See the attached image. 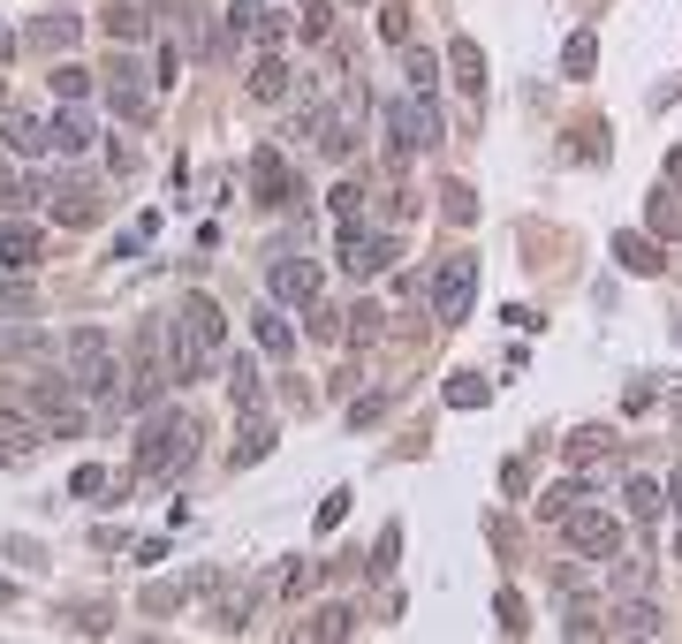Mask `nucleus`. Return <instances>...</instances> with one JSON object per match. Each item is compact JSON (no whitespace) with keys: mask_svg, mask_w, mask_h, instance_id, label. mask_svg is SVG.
Masks as SVG:
<instances>
[{"mask_svg":"<svg viewBox=\"0 0 682 644\" xmlns=\"http://www.w3.org/2000/svg\"><path fill=\"white\" fill-rule=\"evenodd\" d=\"M197 463V417L190 410H153L137 433V478H182Z\"/></svg>","mask_w":682,"mask_h":644,"instance_id":"nucleus-2","label":"nucleus"},{"mask_svg":"<svg viewBox=\"0 0 682 644\" xmlns=\"http://www.w3.org/2000/svg\"><path fill=\"white\" fill-rule=\"evenodd\" d=\"M448 402H455V410H486V402H494V387H486L478 372H455V379H448Z\"/></svg>","mask_w":682,"mask_h":644,"instance_id":"nucleus-28","label":"nucleus"},{"mask_svg":"<svg viewBox=\"0 0 682 644\" xmlns=\"http://www.w3.org/2000/svg\"><path fill=\"white\" fill-rule=\"evenodd\" d=\"M341 312H327V304H312V333H319V341H334V333H341Z\"/></svg>","mask_w":682,"mask_h":644,"instance_id":"nucleus-47","label":"nucleus"},{"mask_svg":"<svg viewBox=\"0 0 682 644\" xmlns=\"http://www.w3.org/2000/svg\"><path fill=\"white\" fill-rule=\"evenodd\" d=\"M668 174H675V182H682V145H675V153H668Z\"/></svg>","mask_w":682,"mask_h":644,"instance_id":"nucleus-50","label":"nucleus"},{"mask_svg":"<svg viewBox=\"0 0 682 644\" xmlns=\"http://www.w3.org/2000/svg\"><path fill=\"white\" fill-rule=\"evenodd\" d=\"M675 341H682V319H675Z\"/></svg>","mask_w":682,"mask_h":644,"instance_id":"nucleus-52","label":"nucleus"},{"mask_svg":"<svg viewBox=\"0 0 682 644\" xmlns=\"http://www.w3.org/2000/svg\"><path fill=\"white\" fill-rule=\"evenodd\" d=\"M402 76H410V92H425V99H433V84H440V61H433L425 46H402Z\"/></svg>","mask_w":682,"mask_h":644,"instance_id":"nucleus-26","label":"nucleus"},{"mask_svg":"<svg viewBox=\"0 0 682 644\" xmlns=\"http://www.w3.org/2000/svg\"><path fill=\"white\" fill-rule=\"evenodd\" d=\"M614 433H569V463H599Z\"/></svg>","mask_w":682,"mask_h":644,"instance_id":"nucleus-34","label":"nucleus"},{"mask_svg":"<svg viewBox=\"0 0 682 644\" xmlns=\"http://www.w3.org/2000/svg\"><path fill=\"white\" fill-rule=\"evenodd\" d=\"M251 190H258V205H273V212L304 197V190H296V174H289V160H281L273 145H266V153H251Z\"/></svg>","mask_w":682,"mask_h":644,"instance_id":"nucleus-9","label":"nucleus"},{"mask_svg":"<svg viewBox=\"0 0 682 644\" xmlns=\"http://www.w3.org/2000/svg\"><path fill=\"white\" fill-rule=\"evenodd\" d=\"M107 31H114V38H145L153 23H145V8H137V0H114V8H107Z\"/></svg>","mask_w":682,"mask_h":644,"instance_id":"nucleus-30","label":"nucleus"},{"mask_svg":"<svg viewBox=\"0 0 682 644\" xmlns=\"http://www.w3.org/2000/svg\"><path fill=\"white\" fill-rule=\"evenodd\" d=\"M327 205H334V220H356V212H364V190H356V182H334Z\"/></svg>","mask_w":682,"mask_h":644,"instance_id":"nucleus-38","label":"nucleus"},{"mask_svg":"<svg viewBox=\"0 0 682 644\" xmlns=\"http://www.w3.org/2000/svg\"><path fill=\"white\" fill-rule=\"evenodd\" d=\"M258 387H266V379H258V356H235V364H228V394H235V410H258Z\"/></svg>","mask_w":682,"mask_h":644,"instance_id":"nucleus-25","label":"nucleus"},{"mask_svg":"<svg viewBox=\"0 0 682 644\" xmlns=\"http://www.w3.org/2000/svg\"><path fill=\"white\" fill-rule=\"evenodd\" d=\"M448 69H455V92L463 99H486V53H478V38H455L448 46Z\"/></svg>","mask_w":682,"mask_h":644,"instance_id":"nucleus-14","label":"nucleus"},{"mask_svg":"<svg viewBox=\"0 0 682 644\" xmlns=\"http://www.w3.org/2000/svg\"><path fill=\"white\" fill-rule=\"evenodd\" d=\"M258 15H266V0H235V8H228V38H251Z\"/></svg>","mask_w":682,"mask_h":644,"instance_id":"nucleus-35","label":"nucleus"},{"mask_svg":"<svg viewBox=\"0 0 682 644\" xmlns=\"http://www.w3.org/2000/svg\"><path fill=\"white\" fill-rule=\"evenodd\" d=\"M387 266H394V235H372V228L341 220V274H349V281H372V274H387Z\"/></svg>","mask_w":682,"mask_h":644,"instance_id":"nucleus-7","label":"nucleus"},{"mask_svg":"<svg viewBox=\"0 0 682 644\" xmlns=\"http://www.w3.org/2000/svg\"><path fill=\"white\" fill-rule=\"evenodd\" d=\"M349 630H356V615H349V607H327V615H319L304 637H349Z\"/></svg>","mask_w":682,"mask_h":644,"instance_id":"nucleus-36","label":"nucleus"},{"mask_svg":"<svg viewBox=\"0 0 682 644\" xmlns=\"http://www.w3.org/2000/svg\"><path fill=\"white\" fill-rule=\"evenodd\" d=\"M622 500H630V515H637V523H653V515L668 508V500H660V478H630V485H622Z\"/></svg>","mask_w":682,"mask_h":644,"instance_id":"nucleus-27","label":"nucleus"},{"mask_svg":"<svg viewBox=\"0 0 682 644\" xmlns=\"http://www.w3.org/2000/svg\"><path fill=\"white\" fill-rule=\"evenodd\" d=\"M379 31H387L394 46H410V8H402V0H394V8H379Z\"/></svg>","mask_w":682,"mask_h":644,"instance_id":"nucleus-40","label":"nucleus"},{"mask_svg":"<svg viewBox=\"0 0 682 644\" xmlns=\"http://www.w3.org/2000/svg\"><path fill=\"white\" fill-rule=\"evenodd\" d=\"M668 508H675V515H682V471H675V478H668Z\"/></svg>","mask_w":682,"mask_h":644,"instance_id":"nucleus-48","label":"nucleus"},{"mask_svg":"<svg viewBox=\"0 0 682 644\" xmlns=\"http://www.w3.org/2000/svg\"><path fill=\"white\" fill-rule=\"evenodd\" d=\"M266 289H273V304H319V266L312 258H273V274H266Z\"/></svg>","mask_w":682,"mask_h":644,"instance_id":"nucleus-10","label":"nucleus"},{"mask_svg":"<svg viewBox=\"0 0 682 644\" xmlns=\"http://www.w3.org/2000/svg\"><path fill=\"white\" fill-rule=\"evenodd\" d=\"M266 455H273V417H266V410H243V433H235V455H228V463L251 471V463H266Z\"/></svg>","mask_w":682,"mask_h":644,"instance_id":"nucleus-13","label":"nucleus"},{"mask_svg":"<svg viewBox=\"0 0 682 644\" xmlns=\"http://www.w3.org/2000/svg\"><path fill=\"white\" fill-rule=\"evenodd\" d=\"M38 448V425H31V410H0V463H23Z\"/></svg>","mask_w":682,"mask_h":644,"instance_id":"nucleus-18","label":"nucleus"},{"mask_svg":"<svg viewBox=\"0 0 682 644\" xmlns=\"http://www.w3.org/2000/svg\"><path fill=\"white\" fill-rule=\"evenodd\" d=\"M561 538H569L576 554H599V561L622 554V523H614L607 508H569V515H561Z\"/></svg>","mask_w":682,"mask_h":644,"instance_id":"nucleus-8","label":"nucleus"},{"mask_svg":"<svg viewBox=\"0 0 682 644\" xmlns=\"http://www.w3.org/2000/svg\"><path fill=\"white\" fill-rule=\"evenodd\" d=\"M46 145H53V153H69V160H84V153L99 145V130H92V114H84V107L69 99V107H61V114L46 122Z\"/></svg>","mask_w":682,"mask_h":644,"instance_id":"nucleus-12","label":"nucleus"},{"mask_svg":"<svg viewBox=\"0 0 682 644\" xmlns=\"http://www.w3.org/2000/svg\"><path fill=\"white\" fill-rule=\"evenodd\" d=\"M494 615H501V630H509V637H523V630H531V622H523V599H515V592H501V599H494Z\"/></svg>","mask_w":682,"mask_h":644,"instance_id":"nucleus-39","label":"nucleus"},{"mask_svg":"<svg viewBox=\"0 0 682 644\" xmlns=\"http://www.w3.org/2000/svg\"><path fill=\"white\" fill-rule=\"evenodd\" d=\"M69 379H76V394L84 402H122V356H114V333H99V326H76L69 333Z\"/></svg>","mask_w":682,"mask_h":644,"instance_id":"nucleus-3","label":"nucleus"},{"mask_svg":"<svg viewBox=\"0 0 682 644\" xmlns=\"http://www.w3.org/2000/svg\"><path fill=\"white\" fill-rule=\"evenodd\" d=\"M8 53H15V31H8V23H0V61H8Z\"/></svg>","mask_w":682,"mask_h":644,"instance_id":"nucleus-49","label":"nucleus"},{"mask_svg":"<svg viewBox=\"0 0 682 644\" xmlns=\"http://www.w3.org/2000/svg\"><path fill=\"white\" fill-rule=\"evenodd\" d=\"M645 584H653L645 561H614V592H645Z\"/></svg>","mask_w":682,"mask_h":644,"instance_id":"nucleus-41","label":"nucleus"},{"mask_svg":"<svg viewBox=\"0 0 682 644\" xmlns=\"http://www.w3.org/2000/svg\"><path fill=\"white\" fill-rule=\"evenodd\" d=\"M258 349H266V356H296V326L281 319V312H273V304H266V312H258Z\"/></svg>","mask_w":682,"mask_h":644,"instance_id":"nucleus-24","label":"nucleus"},{"mask_svg":"<svg viewBox=\"0 0 682 644\" xmlns=\"http://www.w3.org/2000/svg\"><path fill=\"white\" fill-rule=\"evenodd\" d=\"M251 99H258V107H281V99H289V61H281V53H266V61L251 69Z\"/></svg>","mask_w":682,"mask_h":644,"instance_id":"nucleus-20","label":"nucleus"},{"mask_svg":"<svg viewBox=\"0 0 682 644\" xmlns=\"http://www.w3.org/2000/svg\"><path fill=\"white\" fill-rule=\"evenodd\" d=\"M0 319H38V296H31V289H23V281H15V289H0Z\"/></svg>","mask_w":682,"mask_h":644,"instance_id":"nucleus-33","label":"nucleus"},{"mask_svg":"<svg viewBox=\"0 0 682 644\" xmlns=\"http://www.w3.org/2000/svg\"><path fill=\"white\" fill-rule=\"evenodd\" d=\"M69 493H107V471H99V463H84V471L69 478Z\"/></svg>","mask_w":682,"mask_h":644,"instance_id":"nucleus-45","label":"nucleus"},{"mask_svg":"<svg viewBox=\"0 0 682 644\" xmlns=\"http://www.w3.org/2000/svg\"><path fill=\"white\" fill-rule=\"evenodd\" d=\"M341 515H349V493H327V508H319V531H334Z\"/></svg>","mask_w":682,"mask_h":644,"instance_id":"nucleus-46","label":"nucleus"},{"mask_svg":"<svg viewBox=\"0 0 682 644\" xmlns=\"http://www.w3.org/2000/svg\"><path fill=\"white\" fill-rule=\"evenodd\" d=\"M8 599H15V592H8V584H0V607H8Z\"/></svg>","mask_w":682,"mask_h":644,"instance_id":"nucleus-51","label":"nucleus"},{"mask_svg":"<svg viewBox=\"0 0 682 644\" xmlns=\"http://www.w3.org/2000/svg\"><path fill=\"white\" fill-rule=\"evenodd\" d=\"M334 31V8L327 0H304V38H327Z\"/></svg>","mask_w":682,"mask_h":644,"instance_id":"nucleus-42","label":"nucleus"},{"mask_svg":"<svg viewBox=\"0 0 682 644\" xmlns=\"http://www.w3.org/2000/svg\"><path fill=\"white\" fill-rule=\"evenodd\" d=\"M576 500H584V478H569V485H546V493H538V515H546V523H561V515H569Z\"/></svg>","mask_w":682,"mask_h":644,"instance_id":"nucleus-29","label":"nucleus"},{"mask_svg":"<svg viewBox=\"0 0 682 644\" xmlns=\"http://www.w3.org/2000/svg\"><path fill=\"white\" fill-rule=\"evenodd\" d=\"M38 349H46V333H38V326L23 319H0V364H15V356H38Z\"/></svg>","mask_w":682,"mask_h":644,"instance_id":"nucleus-23","label":"nucleus"},{"mask_svg":"<svg viewBox=\"0 0 682 644\" xmlns=\"http://www.w3.org/2000/svg\"><path fill=\"white\" fill-rule=\"evenodd\" d=\"M448 130H440V107L425 99V92H410V99H387V145L410 160V153H433Z\"/></svg>","mask_w":682,"mask_h":644,"instance_id":"nucleus-4","label":"nucleus"},{"mask_svg":"<svg viewBox=\"0 0 682 644\" xmlns=\"http://www.w3.org/2000/svg\"><path fill=\"white\" fill-rule=\"evenodd\" d=\"M592 69H599V31H569V46H561V76L584 84Z\"/></svg>","mask_w":682,"mask_h":644,"instance_id":"nucleus-19","label":"nucleus"},{"mask_svg":"<svg viewBox=\"0 0 682 644\" xmlns=\"http://www.w3.org/2000/svg\"><path fill=\"white\" fill-rule=\"evenodd\" d=\"M440 197H448V220H478V197H471V182H448Z\"/></svg>","mask_w":682,"mask_h":644,"instance_id":"nucleus-37","label":"nucleus"},{"mask_svg":"<svg viewBox=\"0 0 682 644\" xmlns=\"http://www.w3.org/2000/svg\"><path fill=\"white\" fill-rule=\"evenodd\" d=\"M349 341H372V333H379V304H356V312H349Z\"/></svg>","mask_w":682,"mask_h":644,"instance_id":"nucleus-43","label":"nucleus"},{"mask_svg":"<svg viewBox=\"0 0 682 644\" xmlns=\"http://www.w3.org/2000/svg\"><path fill=\"white\" fill-rule=\"evenodd\" d=\"M614 258H622V266H630V274H660V266H668V258H660V243H653V235H614Z\"/></svg>","mask_w":682,"mask_h":644,"instance_id":"nucleus-22","label":"nucleus"},{"mask_svg":"<svg viewBox=\"0 0 682 644\" xmlns=\"http://www.w3.org/2000/svg\"><path fill=\"white\" fill-rule=\"evenodd\" d=\"M379 417H387V394H364V402L349 410V425H379Z\"/></svg>","mask_w":682,"mask_h":644,"instance_id":"nucleus-44","label":"nucleus"},{"mask_svg":"<svg viewBox=\"0 0 682 644\" xmlns=\"http://www.w3.org/2000/svg\"><path fill=\"white\" fill-rule=\"evenodd\" d=\"M23 38H31V46H46V53H69V46H76V15H38Z\"/></svg>","mask_w":682,"mask_h":644,"instance_id":"nucleus-21","label":"nucleus"},{"mask_svg":"<svg viewBox=\"0 0 682 644\" xmlns=\"http://www.w3.org/2000/svg\"><path fill=\"white\" fill-rule=\"evenodd\" d=\"M0 266H8V274H31V266H38V228H31V220H8V228H0Z\"/></svg>","mask_w":682,"mask_h":644,"instance_id":"nucleus-16","label":"nucleus"},{"mask_svg":"<svg viewBox=\"0 0 682 644\" xmlns=\"http://www.w3.org/2000/svg\"><path fill=\"white\" fill-rule=\"evenodd\" d=\"M0 145H8L15 160H38V153H53V145H46V122H31V114H8V122H0Z\"/></svg>","mask_w":682,"mask_h":644,"instance_id":"nucleus-17","label":"nucleus"},{"mask_svg":"<svg viewBox=\"0 0 682 644\" xmlns=\"http://www.w3.org/2000/svg\"><path fill=\"white\" fill-rule=\"evenodd\" d=\"M614 637H660V607L645 599V592H630L622 607H614V622H607Z\"/></svg>","mask_w":682,"mask_h":644,"instance_id":"nucleus-15","label":"nucleus"},{"mask_svg":"<svg viewBox=\"0 0 682 644\" xmlns=\"http://www.w3.org/2000/svg\"><path fill=\"white\" fill-rule=\"evenodd\" d=\"M220 349H228V319H220V304H212L205 289H190L182 312L168 319V372H174V387L205 379V372L220 364Z\"/></svg>","mask_w":682,"mask_h":644,"instance_id":"nucleus-1","label":"nucleus"},{"mask_svg":"<svg viewBox=\"0 0 682 644\" xmlns=\"http://www.w3.org/2000/svg\"><path fill=\"white\" fill-rule=\"evenodd\" d=\"M38 197H46V212H53L61 228H92V220H99V182H92V174H46Z\"/></svg>","mask_w":682,"mask_h":644,"instance_id":"nucleus-6","label":"nucleus"},{"mask_svg":"<svg viewBox=\"0 0 682 644\" xmlns=\"http://www.w3.org/2000/svg\"><path fill=\"white\" fill-rule=\"evenodd\" d=\"M471 304H478V258L455 251V258H440V274H433V319L463 326L471 319Z\"/></svg>","mask_w":682,"mask_h":644,"instance_id":"nucleus-5","label":"nucleus"},{"mask_svg":"<svg viewBox=\"0 0 682 644\" xmlns=\"http://www.w3.org/2000/svg\"><path fill=\"white\" fill-rule=\"evenodd\" d=\"M53 92L84 107V99H92V69H84V61H61V69H53Z\"/></svg>","mask_w":682,"mask_h":644,"instance_id":"nucleus-31","label":"nucleus"},{"mask_svg":"<svg viewBox=\"0 0 682 644\" xmlns=\"http://www.w3.org/2000/svg\"><path fill=\"white\" fill-rule=\"evenodd\" d=\"M107 99H114V114H122V122H145V114H153V92L137 84V61H130V53H122V61H107Z\"/></svg>","mask_w":682,"mask_h":644,"instance_id":"nucleus-11","label":"nucleus"},{"mask_svg":"<svg viewBox=\"0 0 682 644\" xmlns=\"http://www.w3.org/2000/svg\"><path fill=\"white\" fill-rule=\"evenodd\" d=\"M653 228H660V235H682V197L675 190H653Z\"/></svg>","mask_w":682,"mask_h":644,"instance_id":"nucleus-32","label":"nucleus"}]
</instances>
